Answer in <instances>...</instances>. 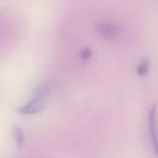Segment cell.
Wrapping results in <instances>:
<instances>
[{
	"mask_svg": "<svg viewBox=\"0 0 158 158\" xmlns=\"http://www.w3.org/2000/svg\"><path fill=\"white\" fill-rule=\"evenodd\" d=\"M156 111H157V105L154 104L148 114V124H149V131L151 135V141H152L153 148H154L155 154H157V123H156Z\"/></svg>",
	"mask_w": 158,
	"mask_h": 158,
	"instance_id": "3957f363",
	"label": "cell"
},
{
	"mask_svg": "<svg viewBox=\"0 0 158 158\" xmlns=\"http://www.w3.org/2000/svg\"><path fill=\"white\" fill-rule=\"evenodd\" d=\"M150 71V62L148 58H144L136 68V73L140 77H146Z\"/></svg>",
	"mask_w": 158,
	"mask_h": 158,
	"instance_id": "8992f818",
	"label": "cell"
},
{
	"mask_svg": "<svg viewBox=\"0 0 158 158\" xmlns=\"http://www.w3.org/2000/svg\"><path fill=\"white\" fill-rule=\"evenodd\" d=\"M51 86L49 84H41L37 86L32 92V97L33 98H41L44 99L46 96L50 93Z\"/></svg>",
	"mask_w": 158,
	"mask_h": 158,
	"instance_id": "5b68a950",
	"label": "cell"
},
{
	"mask_svg": "<svg viewBox=\"0 0 158 158\" xmlns=\"http://www.w3.org/2000/svg\"><path fill=\"white\" fill-rule=\"evenodd\" d=\"M46 105L44 99L33 98L24 106L17 108L16 112L20 115H33L43 111Z\"/></svg>",
	"mask_w": 158,
	"mask_h": 158,
	"instance_id": "7a4b0ae2",
	"label": "cell"
},
{
	"mask_svg": "<svg viewBox=\"0 0 158 158\" xmlns=\"http://www.w3.org/2000/svg\"><path fill=\"white\" fill-rule=\"evenodd\" d=\"M99 35L108 40H115L121 35V29L118 25L107 21H100L96 25Z\"/></svg>",
	"mask_w": 158,
	"mask_h": 158,
	"instance_id": "6da1fadb",
	"label": "cell"
},
{
	"mask_svg": "<svg viewBox=\"0 0 158 158\" xmlns=\"http://www.w3.org/2000/svg\"><path fill=\"white\" fill-rule=\"evenodd\" d=\"M93 51L89 47H85L80 50V58L83 60H88L92 57Z\"/></svg>",
	"mask_w": 158,
	"mask_h": 158,
	"instance_id": "52a82bcc",
	"label": "cell"
},
{
	"mask_svg": "<svg viewBox=\"0 0 158 158\" xmlns=\"http://www.w3.org/2000/svg\"><path fill=\"white\" fill-rule=\"evenodd\" d=\"M12 134H13L14 140H15V144L19 151L22 150L25 145L26 142V136H25L24 131L20 125L15 124L12 130Z\"/></svg>",
	"mask_w": 158,
	"mask_h": 158,
	"instance_id": "277c9868",
	"label": "cell"
}]
</instances>
